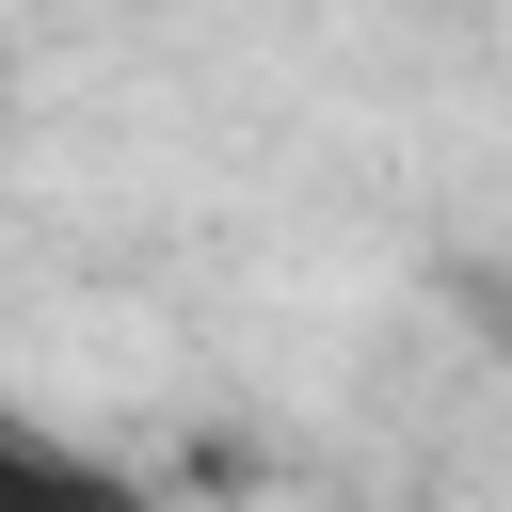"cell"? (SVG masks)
Instances as JSON below:
<instances>
[{
  "label": "cell",
  "mask_w": 512,
  "mask_h": 512,
  "mask_svg": "<svg viewBox=\"0 0 512 512\" xmlns=\"http://www.w3.org/2000/svg\"><path fill=\"white\" fill-rule=\"evenodd\" d=\"M16 496H32V512H96V496H112V464H96V448H64V432H32V416H0V512H16Z\"/></svg>",
  "instance_id": "cell-1"
},
{
  "label": "cell",
  "mask_w": 512,
  "mask_h": 512,
  "mask_svg": "<svg viewBox=\"0 0 512 512\" xmlns=\"http://www.w3.org/2000/svg\"><path fill=\"white\" fill-rule=\"evenodd\" d=\"M496 352H512V272H496Z\"/></svg>",
  "instance_id": "cell-2"
}]
</instances>
